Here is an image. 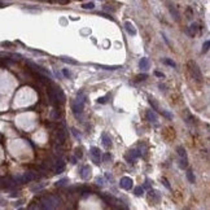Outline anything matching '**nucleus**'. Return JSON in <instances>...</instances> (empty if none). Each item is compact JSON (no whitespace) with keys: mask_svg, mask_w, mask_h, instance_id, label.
Here are the masks:
<instances>
[{"mask_svg":"<svg viewBox=\"0 0 210 210\" xmlns=\"http://www.w3.org/2000/svg\"><path fill=\"white\" fill-rule=\"evenodd\" d=\"M134 193H135V196H137V197L143 196V194H144V188L143 187H136L134 190Z\"/></svg>","mask_w":210,"mask_h":210,"instance_id":"obj_17","label":"nucleus"},{"mask_svg":"<svg viewBox=\"0 0 210 210\" xmlns=\"http://www.w3.org/2000/svg\"><path fill=\"white\" fill-rule=\"evenodd\" d=\"M187 179L190 180V183H194V175H193V173H192L191 170H188L187 171Z\"/></svg>","mask_w":210,"mask_h":210,"instance_id":"obj_18","label":"nucleus"},{"mask_svg":"<svg viewBox=\"0 0 210 210\" xmlns=\"http://www.w3.org/2000/svg\"><path fill=\"white\" fill-rule=\"evenodd\" d=\"M89 153H91V157L92 160H94L95 163H100L101 160H103V156H101V152L99 148H96V147H92L91 149H89Z\"/></svg>","mask_w":210,"mask_h":210,"instance_id":"obj_2","label":"nucleus"},{"mask_svg":"<svg viewBox=\"0 0 210 210\" xmlns=\"http://www.w3.org/2000/svg\"><path fill=\"white\" fill-rule=\"evenodd\" d=\"M64 75H65V77H70L71 74H70V71H68V70H64Z\"/></svg>","mask_w":210,"mask_h":210,"instance_id":"obj_35","label":"nucleus"},{"mask_svg":"<svg viewBox=\"0 0 210 210\" xmlns=\"http://www.w3.org/2000/svg\"><path fill=\"white\" fill-rule=\"evenodd\" d=\"M197 30H199V26H197L196 23H192V25L190 26V29L187 30V32L191 35V37H193V35L196 34V31H197Z\"/></svg>","mask_w":210,"mask_h":210,"instance_id":"obj_16","label":"nucleus"},{"mask_svg":"<svg viewBox=\"0 0 210 210\" xmlns=\"http://www.w3.org/2000/svg\"><path fill=\"white\" fill-rule=\"evenodd\" d=\"M165 64L170 65V66H173V68H175V66H176V65H175V62L171 61V60H169V58H166V60H165Z\"/></svg>","mask_w":210,"mask_h":210,"instance_id":"obj_26","label":"nucleus"},{"mask_svg":"<svg viewBox=\"0 0 210 210\" xmlns=\"http://www.w3.org/2000/svg\"><path fill=\"white\" fill-rule=\"evenodd\" d=\"M162 182H163V184H165V187H166V188H167V190H170V188H171V187H170V184H169V182H167V180H166V179H165V178L162 179Z\"/></svg>","mask_w":210,"mask_h":210,"instance_id":"obj_29","label":"nucleus"},{"mask_svg":"<svg viewBox=\"0 0 210 210\" xmlns=\"http://www.w3.org/2000/svg\"><path fill=\"white\" fill-rule=\"evenodd\" d=\"M188 68H190V71H191V75L196 80L197 83H201L202 82V73H201L200 68L197 66V64L194 61H188Z\"/></svg>","mask_w":210,"mask_h":210,"instance_id":"obj_1","label":"nucleus"},{"mask_svg":"<svg viewBox=\"0 0 210 210\" xmlns=\"http://www.w3.org/2000/svg\"><path fill=\"white\" fill-rule=\"evenodd\" d=\"M91 176V167L89 166H83L80 170V178L82 179H88Z\"/></svg>","mask_w":210,"mask_h":210,"instance_id":"obj_6","label":"nucleus"},{"mask_svg":"<svg viewBox=\"0 0 210 210\" xmlns=\"http://www.w3.org/2000/svg\"><path fill=\"white\" fill-rule=\"evenodd\" d=\"M139 66H140V69H143V70L149 69V60L147 58V57L142 58V60H140V62H139Z\"/></svg>","mask_w":210,"mask_h":210,"instance_id":"obj_11","label":"nucleus"},{"mask_svg":"<svg viewBox=\"0 0 210 210\" xmlns=\"http://www.w3.org/2000/svg\"><path fill=\"white\" fill-rule=\"evenodd\" d=\"M68 182H69V179H66V178H65V179H61V180H58L57 183H56V185H57V187H62V185H65Z\"/></svg>","mask_w":210,"mask_h":210,"instance_id":"obj_23","label":"nucleus"},{"mask_svg":"<svg viewBox=\"0 0 210 210\" xmlns=\"http://www.w3.org/2000/svg\"><path fill=\"white\" fill-rule=\"evenodd\" d=\"M71 132L74 134V136H75L77 139H80V134H78V131L75 130V128H71Z\"/></svg>","mask_w":210,"mask_h":210,"instance_id":"obj_27","label":"nucleus"},{"mask_svg":"<svg viewBox=\"0 0 210 210\" xmlns=\"http://www.w3.org/2000/svg\"><path fill=\"white\" fill-rule=\"evenodd\" d=\"M178 154H179V157H180V160H188L187 152H185V149L183 148V147H178Z\"/></svg>","mask_w":210,"mask_h":210,"instance_id":"obj_15","label":"nucleus"},{"mask_svg":"<svg viewBox=\"0 0 210 210\" xmlns=\"http://www.w3.org/2000/svg\"><path fill=\"white\" fill-rule=\"evenodd\" d=\"M71 109H73V113L77 118L82 117V113H83V104H79V103H73L71 105Z\"/></svg>","mask_w":210,"mask_h":210,"instance_id":"obj_5","label":"nucleus"},{"mask_svg":"<svg viewBox=\"0 0 210 210\" xmlns=\"http://www.w3.org/2000/svg\"><path fill=\"white\" fill-rule=\"evenodd\" d=\"M147 118H148V121H149V122H157L158 117H157V114H156L154 112L149 110V112L147 113Z\"/></svg>","mask_w":210,"mask_h":210,"instance_id":"obj_13","label":"nucleus"},{"mask_svg":"<svg viewBox=\"0 0 210 210\" xmlns=\"http://www.w3.org/2000/svg\"><path fill=\"white\" fill-rule=\"evenodd\" d=\"M125 27H126V30H127V32L130 35H136V29H135V26L131 22H128L127 21V22L125 23Z\"/></svg>","mask_w":210,"mask_h":210,"instance_id":"obj_9","label":"nucleus"},{"mask_svg":"<svg viewBox=\"0 0 210 210\" xmlns=\"http://www.w3.org/2000/svg\"><path fill=\"white\" fill-rule=\"evenodd\" d=\"M154 75H157V77H160V78H163V73H161V71H154Z\"/></svg>","mask_w":210,"mask_h":210,"instance_id":"obj_31","label":"nucleus"},{"mask_svg":"<svg viewBox=\"0 0 210 210\" xmlns=\"http://www.w3.org/2000/svg\"><path fill=\"white\" fill-rule=\"evenodd\" d=\"M82 8H85V9H94L95 4H94V3H86V4L82 5Z\"/></svg>","mask_w":210,"mask_h":210,"instance_id":"obj_21","label":"nucleus"},{"mask_svg":"<svg viewBox=\"0 0 210 210\" xmlns=\"http://www.w3.org/2000/svg\"><path fill=\"white\" fill-rule=\"evenodd\" d=\"M75 152H77V153H75V154H77V157H79V158H80V157H82V151H80V149H79V148H78V149H77V151H75Z\"/></svg>","mask_w":210,"mask_h":210,"instance_id":"obj_32","label":"nucleus"},{"mask_svg":"<svg viewBox=\"0 0 210 210\" xmlns=\"http://www.w3.org/2000/svg\"><path fill=\"white\" fill-rule=\"evenodd\" d=\"M99 68L105 69V70H116V69H119V66H104V65H100Z\"/></svg>","mask_w":210,"mask_h":210,"instance_id":"obj_24","label":"nucleus"},{"mask_svg":"<svg viewBox=\"0 0 210 210\" xmlns=\"http://www.w3.org/2000/svg\"><path fill=\"white\" fill-rule=\"evenodd\" d=\"M108 97H109V95H108V96H104V97H99V99H97V103H99V104H105V103H106V100H108Z\"/></svg>","mask_w":210,"mask_h":210,"instance_id":"obj_25","label":"nucleus"},{"mask_svg":"<svg viewBox=\"0 0 210 210\" xmlns=\"http://www.w3.org/2000/svg\"><path fill=\"white\" fill-rule=\"evenodd\" d=\"M61 60H62L64 62H68V64H71V65H77V64H78L75 60H71V58H69V57H62Z\"/></svg>","mask_w":210,"mask_h":210,"instance_id":"obj_19","label":"nucleus"},{"mask_svg":"<svg viewBox=\"0 0 210 210\" xmlns=\"http://www.w3.org/2000/svg\"><path fill=\"white\" fill-rule=\"evenodd\" d=\"M163 116H165V117H167V118H169V119H171V118H173V116L170 114L169 112H163Z\"/></svg>","mask_w":210,"mask_h":210,"instance_id":"obj_33","label":"nucleus"},{"mask_svg":"<svg viewBox=\"0 0 210 210\" xmlns=\"http://www.w3.org/2000/svg\"><path fill=\"white\" fill-rule=\"evenodd\" d=\"M64 170H65V162H62V161H57V163H56V169H55L56 174H61Z\"/></svg>","mask_w":210,"mask_h":210,"instance_id":"obj_12","label":"nucleus"},{"mask_svg":"<svg viewBox=\"0 0 210 210\" xmlns=\"http://www.w3.org/2000/svg\"><path fill=\"white\" fill-rule=\"evenodd\" d=\"M55 87V91H56V96H57V100H60V103H65V95L64 92H62V89L60 88V87Z\"/></svg>","mask_w":210,"mask_h":210,"instance_id":"obj_8","label":"nucleus"},{"mask_svg":"<svg viewBox=\"0 0 210 210\" xmlns=\"http://www.w3.org/2000/svg\"><path fill=\"white\" fill-rule=\"evenodd\" d=\"M145 78H148V75H147V74H142V75H137L136 79H137V80H144Z\"/></svg>","mask_w":210,"mask_h":210,"instance_id":"obj_28","label":"nucleus"},{"mask_svg":"<svg viewBox=\"0 0 210 210\" xmlns=\"http://www.w3.org/2000/svg\"><path fill=\"white\" fill-rule=\"evenodd\" d=\"M101 139H103V145H104L106 149H109L110 147H112V140H110V137L108 136V135L105 134V132L101 135Z\"/></svg>","mask_w":210,"mask_h":210,"instance_id":"obj_7","label":"nucleus"},{"mask_svg":"<svg viewBox=\"0 0 210 210\" xmlns=\"http://www.w3.org/2000/svg\"><path fill=\"white\" fill-rule=\"evenodd\" d=\"M58 116H60V114L57 113V110L55 109V110H53V112H52V117H53V118H58Z\"/></svg>","mask_w":210,"mask_h":210,"instance_id":"obj_30","label":"nucleus"},{"mask_svg":"<svg viewBox=\"0 0 210 210\" xmlns=\"http://www.w3.org/2000/svg\"><path fill=\"white\" fill-rule=\"evenodd\" d=\"M65 137H66V134H65V131H64V130H60L58 132H57V143L62 144V143L65 142Z\"/></svg>","mask_w":210,"mask_h":210,"instance_id":"obj_14","label":"nucleus"},{"mask_svg":"<svg viewBox=\"0 0 210 210\" xmlns=\"http://www.w3.org/2000/svg\"><path fill=\"white\" fill-rule=\"evenodd\" d=\"M134 185V182L131 178H128V176H123V178H121V182H119V187L123 188V190H131Z\"/></svg>","mask_w":210,"mask_h":210,"instance_id":"obj_3","label":"nucleus"},{"mask_svg":"<svg viewBox=\"0 0 210 210\" xmlns=\"http://www.w3.org/2000/svg\"><path fill=\"white\" fill-rule=\"evenodd\" d=\"M166 5H167V8H169V11H170V14L174 17V20L175 21L180 20V14H179V12H178V9H176L175 5H174L171 1H166Z\"/></svg>","mask_w":210,"mask_h":210,"instance_id":"obj_4","label":"nucleus"},{"mask_svg":"<svg viewBox=\"0 0 210 210\" xmlns=\"http://www.w3.org/2000/svg\"><path fill=\"white\" fill-rule=\"evenodd\" d=\"M58 3H61V4H66L68 0H58Z\"/></svg>","mask_w":210,"mask_h":210,"instance_id":"obj_36","label":"nucleus"},{"mask_svg":"<svg viewBox=\"0 0 210 210\" xmlns=\"http://www.w3.org/2000/svg\"><path fill=\"white\" fill-rule=\"evenodd\" d=\"M149 103H151V105L153 106V110H157L158 109V104L156 103V100L153 97H149Z\"/></svg>","mask_w":210,"mask_h":210,"instance_id":"obj_20","label":"nucleus"},{"mask_svg":"<svg viewBox=\"0 0 210 210\" xmlns=\"http://www.w3.org/2000/svg\"><path fill=\"white\" fill-rule=\"evenodd\" d=\"M103 160H104V161H109V160H110V156H109V154H105L104 157H103Z\"/></svg>","mask_w":210,"mask_h":210,"instance_id":"obj_34","label":"nucleus"},{"mask_svg":"<svg viewBox=\"0 0 210 210\" xmlns=\"http://www.w3.org/2000/svg\"><path fill=\"white\" fill-rule=\"evenodd\" d=\"M209 47H210V42L206 40L205 43H204V46H202V52H204V53L208 52V51H209Z\"/></svg>","mask_w":210,"mask_h":210,"instance_id":"obj_22","label":"nucleus"},{"mask_svg":"<svg viewBox=\"0 0 210 210\" xmlns=\"http://www.w3.org/2000/svg\"><path fill=\"white\" fill-rule=\"evenodd\" d=\"M86 100H87V96H86L85 92H83V91L78 92V95H77V103H79V104H83V105H85Z\"/></svg>","mask_w":210,"mask_h":210,"instance_id":"obj_10","label":"nucleus"}]
</instances>
